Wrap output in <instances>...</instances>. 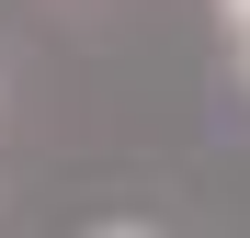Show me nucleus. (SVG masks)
Returning a JSON list of instances; mask_svg holds the SVG:
<instances>
[{"label": "nucleus", "instance_id": "obj_1", "mask_svg": "<svg viewBox=\"0 0 250 238\" xmlns=\"http://www.w3.org/2000/svg\"><path fill=\"white\" fill-rule=\"evenodd\" d=\"M228 23H239V34H250V0H228Z\"/></svg>", "mask_w": 250, "mask_h": 238}, {"label": "nucleus", "instance_id": "obj_2", "mask_svg": "<svg viewBox=\"0 0 250 238\" xmlns=\"http://www.w3.org/2000/svg\"><path fill=\"white\" fill-rule=\"evenodd\" d=\"M239 57H250V34H239Z\"/></svg>", "mask_w": 250, "mask_h": 238}]
</instances>
